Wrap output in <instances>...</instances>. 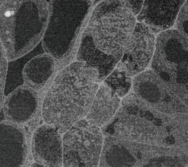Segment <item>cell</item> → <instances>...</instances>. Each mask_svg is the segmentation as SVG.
<instances>
[{"instance_id":"6da1fadb","label":"cell","mask_w":188,"mask_h":167,"mask_svg":"<svg viewBox=\"0 0 188 167\" xmlns=\"http://www.w3.org/2000/svg\"><path fill=\"white\" fill-rule=\"evenodd\" d=\"M103 136L143 144L188 148V112L166 114L129 93L121 100L112 120L103 126Z\"/></svg>"},{"instance_id":"7a4b0ae2","label":"cell","mask_w":188,"mask_h":167,"mask_svg":"<svg viewBox=\"0 0 188 167\" xmlns=\"http://www.w3.org/2000/svg\"><path fill=\"white\" fill-rule=\"evenodd\" d=\"M97 71L81 61L67 64L47 89L42 104L45 123L56 126L63 134L85 118L100 86Z\"/></svg>"},{"instance_id":"3957f363","label":"cell","mask_w":188,"mask_h":167,"mask_svg":"<svg viewBox=\"0 0 188 167\" xmlns=\"http://www.w3.org/2000/svg\"><path fill=\"white\" fill-rule=\"evenodd\" d=\"M48 17L46 0H6L0 4V41L9 61L42 43Z\"/></svg>"},{"instance_id":"277c9868","label":"cell","mask_w":188,"mask_h":167,"mask_svg":"<svg viewBox=\"0 0 188 167\" xmlns=\"http://www.w3.org/2000/svg\"><path fill=\"white\" fill-rule=\"evenodd\" d=\"M136 24V16L122 0H101L89 13L80 38L106 54L121 57Z\"/></svg>"},{"instance_id":"5b68a950","label":"cell","mask_w":188,"mask_h":167,"mask_svg":"<svg viewBox=\"0 0 188 167\" xmlns=\"http://www.w3.org/2000/svg\"><path fill=\"white\" fill-rule=\"evenodd\" d=\"M92 7V0H50L49 17L42 45L56 61L71 55Z\"/></svg>"},{"instance_id":"8992f818","label":"cell","mask_w":188,"mask_h":167,"mask_svg":"<svg viewBox=\"0 0 188 167\" xmlns=\"http://www.w3.org/2000/svg\"><path fill=\"white\" fill-rule=\"evenodd\" d=\"M100 167H188V148L143 144L105 135Z\"/></svg>"},{"instance_id":"52a82bcc","label":"cell","mask_w":188,"mask_h":167,"mask_svg":"<svg viewBox=\"0 0 188 167\" xmlns=\"http://www.w3.org/2000/svg\"><path fill=\"white\" fill-rule=\"evenodd\" d=\"M151 68L188 108V38L176 29L159 33Z\"/></svg>"},{"instance_id":"ba28073f","label":"cell","mask_w":188,"mask_h":167,"mask_svg":"<svg viewBox=\"0 0 188 167\" xmlns=\"http://www.w3.org/2000/svg\"><path fill=\"white\" fill-rule=\"evenodd\" d=\"M103 138L100 127L85 118L78 121L63 133V166H99Z\"/></svg>"},{"instance_id":"9c48e42d","label":"cell","mask_w":188,"mask_h":167,"mask_svg":"<svg viewBox=\"0 0 188 167\" xmlns=\"http://www.w3.org/2000/svg\"><path fill=\"white\" fill-rule=\"evenodd\" d=\"M132 89L143 102L158 111L166 114L188 112L184 103L152 68L133 77Z\"/></svg>"},{"instance_id":"30bf717a","label":"cell","mask_w":188,"mask_h":167,"mask_svg":"<svg viewBox=\"0 0 188 167\" xmlns=\"http://www.w3.org/2000/svg\"><path fill=\"white\" fill-rule=\"evenodd\" d=\"M155 47L156 38L152 30L144 23H136L117 66L133 78L150 65Z\"/></svg>"},{"instance_id":"8fae6325","label":"cell","mask_w":188,"mask_h":167,"mask_svg":"<svg viewBox=\"0 0 188 167\" xmlns=\"http://www.w3.org/2000/svg\"><path fill=\"white\" fill-rule=\"evenodd\" d=\"M31 151L34 163L31 166H63V136L57 128L45 123L32 135Z\"/></svg>"},{"instance_id":"7c38bea8","label":"cell","mask_w":188,"mask_h":167,"mask_svg":"<svg viewBox=\"0 0 188 167\" xmlns=\"http://www.w3.org/2000/svg\"><path fill=\"white\" fill-rule=\"evenodd\" d=\"M187 0H144L139 22L146 24L154 34L169 30L175 25L181 9Z\"/></svg>"},{"instance_id":"4fadbf2b","label":"cell","mask_w":188,"mask_h":167,"mask_svg":"<svg viewBox=\"0 0 188 167\" xmlns=\"http://www.w3.org/2000/svg\"><path fill=\"white\" fill-rule=\"evenodd\" d=\"M27 155L28 144L24 130L11 122L0 123V166H23Z\"/></svg>"},{"instance_id":"5bb4252c","label":"cell","mask_w":188,"mask_h":167,"mask_svg":"<svg viewBox=\"0 0 188 167\" xmlns=\"http://www.w3.org/2000/svg\"><path fill=\"white\" fill-rule=\"evenodd\" d=\"M39 97L35 89L29 86H20L8 95L4 100L6 118L11 123L24 124L34 118L38 109Z\"/></svg>"},{"instance_id":"9a60e30c","label":"cell","mask_w":188,"mask_h":167,"mask_svg":"<svg viewBox=\"0 0 188 167\" xmlns=\"http://www.w3.org/2000/svg\"><path fill=\"white\" fill-rule=\"evenodd\" d=\"M121 98L103 82H100L85 119L102 128L112 120L121 106Z\"/></svg>"},{"instance_id":"2e32d148","label":"cell","mask_w":188,"mask_h":167,"mask_svg":"<svg viewBox=\"0 0 188 167\" xmlns=\"http://www.w3.org/2000/svg\"><path fill=\"white\" fill-rule=\"evenodd\" d=\"M120 59L121 56L106 54L97 49L89 42L79 38L75 60L96 70L100 82H102L115 69Z\"/></svg>"},{"instance_id":"e0dca14e","label":"cell","mask_w":188,"mask_h":167,"mask_svg":"<svg viewBox=\"0 0 188 167\" xmlns=\"http://www.w3.org/2000/svg\"><path fill=\"white\" fill-rule=\"evenodd\" d=\"M55 64V59L46 53L31 58L23 68L26 86L35 90L42 89L54 73Z\"/></svg>"},{"instance_id":"ac0fdd59","label":"cell","mask_w":188,"mask_h":167,"mask_svg":"<svg viewBox=\"0 0 188 167\" xmlns=\"http://www.w3.org/2000/svg\"><path fill=\"white\" fill-rule=\"evenodd\" d=\"M120 98L128 95L133 88V77L125 70L116 66L102 82Z\"/></svg>"},{"instance_id":"d6986e66","label":"cell","mask_w":188,"mask_h":167,"mask_svg":"<svg viewBox=\"0 0 188 167\" xmlns=\"http://www.w3.org/2000/svg\"><path fill=\"white\" fill-rule=\"evenodd\" d=\"M176 26L177 31L188 38V0L178 15Z\"/></svg>"},{"instance_id":"ffe728a7","label":"cell","mask_w":188,"mask_h":167,"mask_svg":"<svg viewBox=\"0 0 188 167\" xmlns=\"http://www.w3.org/2000/svg\"><path fill=\"white\" fill-rule=\"evenodd\" d=\"M122 1L136 17L141 10L144 0H122Z\"/></svg>"},{"instance_id":"44dd1931","label":"cell","mask_w":188,"mask_h":167,"mask_svg":"<svg viewBox=\"0 0 188 167\" xmlns=\"http://www.w3.org/2000/svg\"><path fill=\"white\" fill-rule=\"evenodd\" d=\"M5 1H6V0H0V4L1 3H2L3 2H5Z\"/></svg>"}]
</instances>
